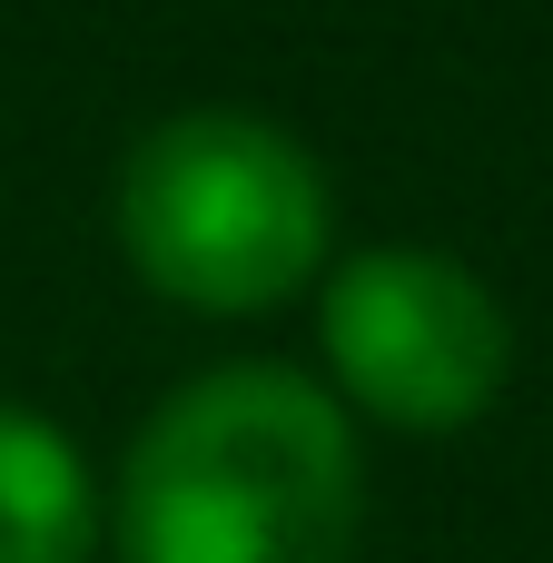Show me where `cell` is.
Segmentation results:
<instances>
[{
    "mask_svg": "<svg viewBox=\"0 0 553 563\" xmlns=\"http://www.w3.org/2000/svg\"><path fill=\"white\" fill-rule=\"evenodd\" d=\"M366 445L356 416L277 356L168 386L109 485L119 563H356Z\"/></svg>",
    "mask_w": 553,
    "mask_h": 563,
    "instance_id": "obj_1",
    "label": "cell"
},
{
    "mask_svg": "<svg viewBox=\"0 0 553 563\" xmlns=\"http://www.w3.org/2000/svg\"><path fill=\"white\" fill-rule=\"evenodd\" d=\"M109 534V485L79 435L0 396V563H89Z\"/></svg>",
    "mask_w": 553,
    "mask_h": 563,
    "instance_id": "obj_4",
    "label": "cell"
},
{
    "mask_svg": "<svg viewBox=\"0 0 553 563\" xmlns=\"http://www.w3.org/2000/svg\"><path fill=\"white\" fill-rule=\"evenodd\" d=\"M317 386L386 435H465L515 376L505 297L445 247H356L317 277Z\"/></svg>",
    "mask_w": 553,
    "mask_h": 563,
    "instance_id": "obj_3",
    "label": "cell"
},
{
    "mask_svg": "<svg viewBox=\"0 0 553 563\" xmlns=\"http://www.w3.org/2000/svg\"><path fill=\"white\" fill-rule=\"evenodd\" d=\"M109 228L148 297L188 317H267L327 277L336 188L297 129L257 109H178L129 139Z\"/></svg>",
    "mask_w": 553,
    "mask_h": 563,
    "instance_id": "obj_2",
    "label": "cell"
}]
</instances>
